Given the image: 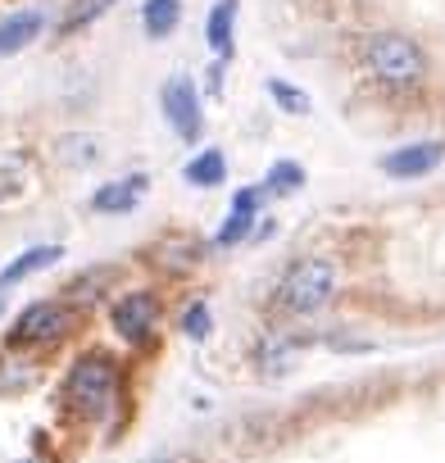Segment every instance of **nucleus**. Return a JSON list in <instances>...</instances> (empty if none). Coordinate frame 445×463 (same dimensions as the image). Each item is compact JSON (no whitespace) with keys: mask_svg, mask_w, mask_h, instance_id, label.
Segmentation results:
<instances>
[{"mask_svg":"<svg viewBox=\"0 0 445 463\" xmlns=\"http://www.w3.org/2000/svg\"><path fill=\"white\" fill-rule=\"evenodd\" d=\"M364 64L386 87H418L422 73H427L422 46L413 37H404V33H377V37H368L364 42Z\"/></svg>","mask_w":445,"mask_h":463,"instance_id":"nucleus-1","label":"nucleus"},{"mask_svg":"<svg viewBox=\"0 0 445 463\" xmlns=\"http://www.w3.org/2000/svg\"><path fill=\"white\" fill-rule=\"evenodd\" d=\"M64 395H69V404H73L82 418H105V413L114 409V395H118L114 359H105V354H82V359L69 368Z\"/></svg>","mask_w":445,"mask_h":463,"instance_id":"nucleus-2","label":"nucleus"},{"mask_svg":"<svg viewBox=\"0 0 445 463\" xmlns=\"http://www.w3.org/2000/svg\"><path fill=\"white\" fill-rule=\"evenodd\" d=\"M332 287H336V273L327 260H300L278 282V305L287 314H314L332 300Z\"/></svg>","mask_w":445,"mask_h":463,"instance_id":"nucleus-3","label":"nucleus"},{"mask_svg":"<svg viewBox=\"0 0 445 463\" xmlns=\"http://www.w3.org/2000/svg\"><path fill=\"white\" fill-rule=\"evenodd\" d=\"M73 327V305L64 300H37L19 314L14 332H10V345H46V341H60L64 332Z\"/></svg>","mask_w":445,"mask_h":463,"instance_id":"nucleus-4","label":"nucleus"},{"mask_svg":"<svg viewBox=\"0 0 445 463\" xmlns=\"http://www.w3.org/2000/svg\"><path fill=\"white\" fill-rule=\"evenodd\" d=\"M164 118L182 141H200L204 132V114H200V96L191 78H168L164 82Z\"/></svg>","mask_w":445,"mask_h":463,"instance_id":"nucleus-5","label":"nucleus"},{"mask_svg":"<svg viewBox=\"0 0 445 463\" xmlns=\"http://www.w3.org/2000/svg\"><path fill=\"white\" fill-rule=\"evenodd\" d=\"M109 318H114V332H118L128 345H141V341H150V332H155L159 305H155V296H150V291H132V296L114 300Z\"/></svg>","mask_w":445,"mask_h":463,"instance_id":"nucleus-6","label":"nucleus"},{"mask_svg":"<svg viewBox=\"0 0 445 463\" xmlns=\"http://www.w3.org/2000/svg\"><path fill=\"white\" fill-rule=\"evenodd\" d=\"M445 159V141H413V146H400L382 159V173L391 177H427L431 168H440Z\"/></svg>","mask_w":445,"mask_h":463,"instance_id":"nucleus-7","label":"nucleus"},{"mask_svg":"<svg viewBox=\"0 0 445 463\" xmlns=\"http://www.w3.org/2000/svg\"><path fill=\"white\" fill-rule=\"evenodd\" d=\"M42 28H46V19H42L37 10H19V14H10L5 24H0V55H19V51H28V46L42 37Z\"/></svg>","mask_w":445,"mask_h":463,"instance_id":"nucleus-8","label":"nucleus"},{"mask_svg":"<svg viewBox=\"0 0 445 463\" xmlns=\"http://www.w3.org/2000/svg\"><path fill=\"white\" fill-rule=\"evenodd\" d=\"M237 0H218L209 10V24H204V42L218 60H232V28H237Z\"/></svg>","mask_w":445,"mask_h":463,"instance_id":"nucleus-9","label":"nucleus"},{"mask_svg":"<svg viewBox=\"0 0 445 463\" xmlns=\"http://www.w3.org/2000/svg\"><path fill=\"white\" fill-rule=\"evenodd\" d=\"M60 260H64V246H33V250H24L5 273H0V291L19 287L24 278H33V273H42V269H51V264H60Z\"/></svg>","mask_w":445,"mask_h":463,"instance_id":"nucleus-10","label":"nucleus"},{"mask_svg":"<svg viewBox=\"0 0 445 463\" xmlns=\"http://www.w3.org/2000/svg\"><path fill=\"white\" fill-rule=\"evenodd\" d=\"M141 191H146V177H141V173H132V177H123V182L100 186V191L91 195V204H96L100 213H128V209H137Z\"/></svg>","mask_w":445,"mask_h":463,"instance_id":"nucleus-11","label":"nucleus"},{"mask_svg":"<svg viewBox=\"0 0 445 463\" xmlns=\"http://www.w3.org/2000/svg\"><path fill=\"white\" fill-rule=\"evenodd\" d=\"M177 19H182L177 0H146V5H141V28H146L150 42H164L177 28Z\"/></svg>","mask_w":445,"mask_h":463,"instance_id":"nucleus-12","label":"nucleus"},{"mask_svg":"<svg viewBox=\"0 0 445 463\" xmlns=\"http://www.w3.org/2000/svg\"><path fill=\"white\" fill-rule=\"evenodd\" d=\"M182 177H186L191 186H218L222 177H228V159H222V150H200V155L182 168Z\"/></svg>","mask_w":445,"mask_h":463,"instance_id":"nucleus-13","label":"nucleus"},{"mask_svg":"<svg viewBox=\"0 0 445 463\" xmlns=\"http://www.w3.org/2000/svg\"><path fill=\"white\" fill-rule=\"evenodd\" d=\"M300 186H305V164H296V159H278L264 173V191L269 195H296Z\"/></svg>","mask_w":445,"mask_h":463,"instance_id":"nucleus-14","label":"nucleus"},{"mask_svg":"<svg viewBox=\"0 0 445 463\" xmlns=\"http://www.w3.org/2000/svg\"><path fill=\"white\" fill-rule=\"evenodd\" d=\"M269 96H273V100H278L287 114H300V118L314 109L309 91H300V87H291V82H282V78H273V82H269Z\"/></svg>","mask_w":445,"mask_h":463,"instance_id":"nucleus-15","label":"nucleus"},{"mask_svg":"<svg viewBox=\"0 0 445 463\" xmlns=\"http://www.w3.org/2000/svg\"><path fill=\"white\" fill-rule=\"evenodd\" d=\"M105 282H114V269H91V273H82V278H73V282H69V300L91 305V300L100 296V287H105Z\"/></svg>","mask_w":445,"mask_h":463,"instance_id":"nucleus-16","label":"nucleus"},{"mask_svg":"<svg viewBox=\"0 0 445 463\" xmlns=\"http://www.w3.org/2000/svg\"><path fill=\"white\" fill-rule=\"evenodd\" d=\"M251 227H255V213H246V209H232V213H228V222L218 227L213 246H237V241H246V237H251Z\"/></svg>","mask_w":445,"mask_h":463,"instance_id":"nucleus-17","label":"nucleus"},{"mask_svg":"<svg viewBox=\"0 0 445 463\" xmlns=\"http://www.w3.org/2000/svg\"><path fill=\"white\" fill-rule=\"evenodd\" d=\"M177 327H182V336H191V341H204L209 336V327H213V314H209V305H186L182 309V318H177Z\"/></svg>","mask_w":445,"mask_h":463,"instance_id":"nucleus-18","label":"nucleus"},{"mask_svg":"<svg viewBox=\"0 0 445 463\" xmlns=\"http://www.w3.org/2000/svg\"><path fill=\"white\" fill-rule=\"evenodd\" d=\"M109 5H114V0H82V5H73V10L64 14V33H78V28H87V24H91V19H100Z\"/></svg>","mask_w":445,"mask_h":463,"instance_id":"nucleus-19","label":"nucleus"},{"mask_svg":"<svg viewBox=\"0 0 445 463\" xmlns=\"http://www.w3.org/2000/svg\"><path fill=\"white\" fill-rule=\"evenodd\" d=\"M222 64H228V60H218V64L209 69V96H218V91H222Z\"/></svg>","mask_w":445,"mask_h":463,"instance_id":"nucleus-20","label":"nucleus"},{"mask_svg":"<svg viewBox=\"0 0 445 463\" xmlns=\"http://www.w3.org/2000/svg\"><path fill=\"white\" fill-rule=\"evenodd\" d=\"M146 463H177L173 454H155V458H146Z\"/></svg>","mask_w":445,"mask_h":463,"instance_id":"nucleus-21","label":"nucleus"}]
</instances>
